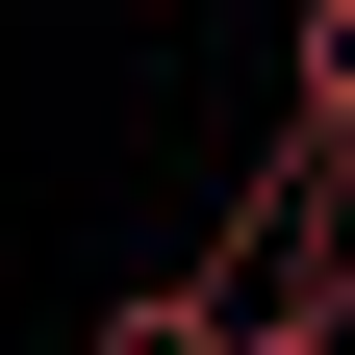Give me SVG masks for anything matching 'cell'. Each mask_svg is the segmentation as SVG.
Returning a JSON list of instances; mask_svg holds the SVG:
<instances>
[{
	"mask_svg": "<svg viewBox=\"0 0 355 355\" xmlns=\"http://www.w3.org/2000/svg\"><path fill=\"white\" fill-rule=\"evenodd\" d=\"M102 355H229V279H153V304H102Z\"/></svg>",
	"mask_w": 355,
	"mask_h": 355,
	"instance_id": "obj_1",
	"label": "cell"
}]
</instances>
